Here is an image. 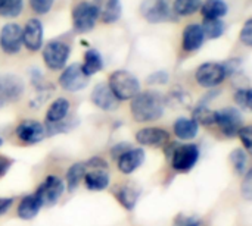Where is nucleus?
<instances>
[{"label": "nucleus", "instance_id": "f257e3e1", "mask_svg": "<svg viewBox=\"0 0 252 226\" xmlns=\"http://www.w3.org/2000/svg\"><path fill=\"white\" fill-rule=\"evenodd\" d=\"M165 97L159 91H143L131 99V115L137 122H152L159 119L165 110Z\"/></svg>", "mask_w": 252, "mask_h": 226}, {"label": "nucleus", "instance_id": "f03ea898", "mask_svg": "<svg viewBox=\"0 0 252 226\" xmlns=\"http://www.w3.org/2000/svg\"><path fill=\"white\" fill-rule=\"evenodd\" d=\"M108 85L114 96L121 100H131L134 96L140 93V82L139 79L128 71L118 69L109 75Z\"/></svg>", "mask_w": 252, "mask_h": 226}, {"label": "nucleus", "instance_id": "7ed1b4c3", "mask_svg": "<svg viewBox=\"0 0 252 226\" xmlns=\"http://www.w3.org/2000/svg\"><path fill=\"white\" fill-rule=\"evenodd\" d=\"M41 54H43L44 65L49 69L59 71V69L65 68L66 62L69 59V54H71V49L63 41L53 40V41H49L43 47V53Z\"/></svg>", "mask_w": 252, "mask_h": 226}, {"label": "nucleus", "instance_id": "20e7f679", "mask_svg": "<svg viewBox=\"0 0 252 226\" xmlns=\"http://www.w3.org/2000/svg\"><path fill=\"white\" fill-rule=\"evenodd\" d=\"M97 22V12L93 3L80 1L72 9V26L75 32L86 34L90 32Z\"/></svg>", "mask_w": 252, "mask_h": 226}, {"label": "nucleus", "instance_id": "39448f33", "mask_svg": "<svg viewBox=\"0 0 252 226\" xmlns=\"http://www.w3.org/2000/svg\"><path fill=\"white\" fill-rule=\"evenodd\" d=\"M63 191H65L63 181L55 175H50L40 184V187L37 188L35 197L38 199L41 207H52L59 201Z\"/></svg>", "mask_w": 252, "mask_h": 226}, {"label": "nucleus", "instance_id": "423d86ee", "mask_svg": "<svg viewBox=\"0 0 252 226\" xmlns=\"http://www.w3.org/2000/svg\"><path fill=\"white\" fill-rule=\"evenodd\" d=\"M199 159V149L195 144H183V146H176L173 149L170 162L174 171L177 172H189Z\"/></svg>", "mask_w": 252, "mask_h": 226}, {"label": "nucleus", "instance_id": "0eeeda50", "mask_svg": "<svg viewBox=\"0 0 252 226\" xmlns=\"http://www.w3.org/2000/svg\"><path fill=\"white\" fill-rule=\"evenodd\" d=\"M214 125H219L227 138H233L242 128V115L235 107H224L214 112Z\"/></svg>", "mask_w": 252, "mask_h": 226}, {"label": "nucleus", "instance_id": "6e6552de", "mask_svg": "<svg viewBox=\"0 0 252 226\" xmlns=\"http://www.w3.org/2000/svg\"><path fill=\"white\" fill-rule=\"evenodd\" d=\"M226 71L223 63H216V62H207L202 63L195 74V78L198 84L204 88H214L219 87L224 78H226Z\"/></svg>", "mask_w": 252, "mask_h": 226}, {"label": "nucleus", "instance_id": "1a4fd4ad", "mask_svg": "<svg viewBox=\"0 0 252 226\" xmlns=\"http://www.w3.org/2000/svg\"><path fill=\"white\" fill-rule=\"evenodd\" d=\"M24 94V82L13 74L0 75V109L6 104L18 101Z\"/></svg>", "mask_w": 252, "mask_h": 226}, {"label": "nucleus", "instance_id": "9d476101", "mask_svg": "<svg viewBox=\"0 0 252 226\" xmlns=\"http://www.w3.org/2000/svg\"><path fill=\"white\" fill-rule=\"evenodd\" d=\"M89 76L84 74L81 65L78 63H72L69 66H66L63 69V72L59 76V85L69 91V93H75V91H81L87 87L89 84Z\"/></svg>", "mask_w": 252, "mask_h": 226}, {"label": "nucleus", "instance_id": "9b49d317", "mask_svg": "<svg viewBox=\"0 0 252 226\" xmlns=\"http://www.w3.org/2000/svg\"><path fill=\"white\" fill-rule=\"evenodd\" d=\"M22 28L15 24L9 22L3 25L0 31V47L6 54H16L22 49Z\"/></svg>", "mask_w": 252, "mask_h": 226}, {"label": "nucleus", "instance_id": "f8f14e48", "mask_svg": "<svg viewBox=\"0 0 252 226\" xmlns=\"http://www.w3.org/2000/svg\"><path fill=\"white\" fill-rule=\"evenodd\" d=\"M142 16L151 24H159L170 19L171 7L167 0H143L140 3Z\"/></svg>", "mask_w": 252, "mask_h": 226}, {"label": "nucleus", "instance_id": "ddd939ff", "mask_svg": "<svg viewBox=\"0 0 252 226\" xmlns=\"http://www.w3.org/2000/svg\"><path fill=\"white\" fill-rule=\"evenodd\" d=\"M43 24L40 19H30L22 29V44L30 51H38L43 46Z\"/></svg>", "mask_w": 252, "mask_h": 226}, {"label": "nucleus", "instance_id": "4468645a", "mask_svg": "<svg viewBox=\"0 0 252 226\" xmlns=\"http://www.w3.org/2000/svg\"><path fill=\"white\" fill-rule=\"evenodd\" d=\"M16 137L22 141V143H27V144H35V143H40L44 135H46V129L44 126L37 122V121H32V119H28V121H22L18 126H16Z\"/></svg>", "mask_w": 252, "mask_h": 226}, {"label": "nucleus", "instance_id": "2eb2a0df", "mask_svg": "<svg viewBox=\"0 0 252 226\" xmlns=\"http://www.w3.org/2000/svg\"><path fill=\"white\" fill-rule=\"evenodd\" d=\"M92 101L94 106H97L99 109L106 110V112L115 110L120 104V100L114 96V93L111 91V88L106 82H100L93 88Z\"/></svg>", "mask_w": 252, "mask_h": 226}, {"label": "nucleus", "instance_id": "dca6fc26", "mask_svg": "<svg viewBox=\"0 0 252 226\" xmlns=\"http://www.w3.org/2000/svg\"><path fill=\"white\" fill-rule=\"evenodd\" d=\"M136 140L142 146L148 147H162L170 141V134L162 128H143L137 131Z\"/></svg>", "mask_w": 252, "mask_h": 226}, {"label": "nucleus", "instance_id": "f3484780", "mask_svg": "<svg viewBox=\"0 0 252 226\" xmlns=\"http://www.w3.org/2000/svg\"><path fill=\"white\" fill-rule=\"evenodd\" d=\"M93 6L97 12V19L103 24H114L121 18V1L120 0H94Z\"/></svg>", "mask_w": 252, "mask_h": 226}, {"label": "nucleus", "instance_id": "a211bd4d", "mask_svg": "<svg viewBox=\"0 0 252 226\" xmlns=\"http://www.w3.org/2000/svg\"><path fill=\"white\" fill-rule=\"evenodd\" d=\"M145 160V151L142 149H128L124 154L120 156L118 162V169L128 175L131 172H134L137 168H140V165Z\"/></svg>", "mask_w": 252, "mask_h": 226}, {"label": "nucleus", "instance_id": "6ab92c4d", "mask_svg": "<svg viewBox=\"0 0 252 226\" xmlns=\"http://www.w3.org/2000/svg\"><path fill=\"white\" fill-rule=\"evenodd\" d=\"M205 35L199 24H190L183 31L182 46L186 51H196L204 44Z\"/></svg>", "mask_w": 252, "mask_h": 226}, {"label": "nucleus", "instance_id": "aec40b11", "mask_svg": "<svg viewBox=\"0 0 252 226\" xmlns=\"http://www.w3.org/2000/svg\"><path fill=\"white\" fill-rule=\"evenodd\" d=\"M83 179L86 182V187L92 191H103L109 185L108 169H87Z\"/></svg>", "mask_w": 252, "mask_h": 226}, {"label": "nucleus", "instance_id": "412c9836", "mask_svg": "<svg viewBox=\"0 0 252 226\" xmlns=\"http://www.w3.org/2000/svg\"><path fill=\"white\" fill-rule=\"evenodd\" d=\"M115 196L127 210H133L139 200L140 190L133 182H126L115 188Z\"/></svg>", "mask_w": 252, "mask_h": 226}, {"label": "nucleus", "instance_id": "4be33fe9", "mask_svg": "<svg viewBox=\"0 0 252 226\" xmlns=\"http://www.w3.org/2000/svg\"><path fill=\"white\" fill-rule=\"evenodd\" d=\"M69 101L63 97L56 99L47 109L46 113V124H58L65 121V118L69 113Z\"/></svg>", "mask_w": 252, "mask_h": 226}, {"label": "nucleus", "instance_id": "5701e85b", "mask_svg": "<svg viewBox=\"0 0 252 226\" xmlns=\"http://www.w3.org/2000/svg\"><path fill=\"white\" fill-rule=\"evenodd\" d=\"M199 125L190 118H179L174 122V134L180 140H193L198 135Z\"/></svg>", "mask_w": 252, "mask_h": 226}, {"label": "nucleus", "instance_id": "b1692460", "mask_svg": "<svg viewBox=\"0 0 252 226\" xmlns=\"http://www.w3.org/2000/svg\"><path fill=\"white\" fill-rule=\"evenodd\" d=\"M41 204L38 201V199L35 197V194L31 196H25L18 206V216L24 221H30L32 218L37 216V213L40 212Z\"/></svg>", "mask_w": 252, "mask_h": 226}, {"label": "nucleus", "instance_id": "393cba45", "mask_svg": "<svg viewBox=\"0 0 252 226\" xmlns=\"http://www.w3.org/2000/svg\"><path fill=\"white\" fill-rule=\"evenodd\" d=\"M199 9L205 19H221L227 13V3L224 0H207Z\"/></svg>", "mask_w": 252, "mask_h": 226}, {"label": "nucleus", "instance_id": "a878e982", "mask_svg": "<svg viewBox=\"0 0 252 226\" xmlns=\"http://www.w3.org/2000/svg\"><path fill=\"white\" fill-rule=\"evenodd\" d=\"M84 74L87 76H92L94 74H97L99 71H102L103 68V60H102V56L97 50L94 49H90L86 51L84 54V63L81 65Z\"/></svg>", "mask_w": 252, "mask_h": 226}, {"label": "nucleus", "instance_id": "bb28decb", "mask_svg": "<svg viewBox=\"0 0 252 226\" xmlns=\"http://www.w3.org/2000/svg\"><path fill=\"white\" fill-rule=\"evenodd\" d=\"M87 172V166H86V162H78V163H74L68 172H66V187H68V191L72 193L77 190V187L80 185V182L83 181L84 175Z\"/></svg>", "mask_w": 252, "mask_h": 226}, {"label": "nucleus", "instance_id": "cd10ccee", "mask_svg": "<svg viewBox=\"0 0 252 226\" xmlns=\"http://www.w3.org/2000/svg\"><path fill=\"white\" fill-rule=\"evenodd\" d=\"M204 35L210 40H216L224 34L226 25L221 19H204V24L201 25Z\"/></svg>", "mask_w": 252, "mask_h": 226}, {"label": "nucleus", "instance_id": "c85d7f7f", "mask_svg": "<svg viewBox=\"0 0 252 226\" xmlns=\"http://www.w3.org/2000/svg\"><path fill=\"white\" fill-rule=\"evenodd\" d=\"M24 0H0V16L16 18L22 13Z\"/></svg>", "mask_w": 252, "mask_h": 226}, {"label": "nucleus", "instance_id": "c756f323", "mask_svg": "<svg viewBox=\"0 0 252 226\" xmlns=\"http://www.w3.org/2000/svg\"><path fill=\"white\" fill-rule=\"evenodd\" d=\"M202 4V0H174L173 9L180 16H189L195 13Z\"/></svg>", "mask_w": 252, "mask_h": 226}, {"label": "nucleus", "instance_id": "7c9ffc66", "mask_svg": "<svg viewBox=\"0 0 252 226\" xmlns=\"http://www.w3.org/2000/svg\"><path fill=\"white\" fill-rule=\"evenodd\" d=\"M165 104H170V106L179 107V109H186L190 104V97L185 90L177 88L170 93L168 99H165Z\"/></svg>", "mask_w": 252, "mask_h": 226}, {"label": "nucleus", "instance_id": "2f4dec72", "mask_svg": "<svg viewBox=\"0 0 252 226\" xmlns=\"http://www.w3.org/2000/svg\"><path fill=\"white\" fill-rule=\"evenodd\" d=\"M192 119H193L198 125L211 126V125H214V112H213L210 107H207L205 104H199V106L193 110Z\"/></svg>", "mask_w": 252, "mask_h": 226}, {"label": "nucleus", "instance_id": "473e14b6", "mask_svg": "<svg viewBox=\"0 0 252 226\" xmlns=\"http://www.w3.org/2000/svg\"><path fill=\"white\" fill-rule=\"evenodd\" d=\"M230 162H232L235 171L242 175L247 169V165H248V156L242 149H236L230 154Z\"/></svg>", "mask_w": 252, "mask_h": 226}, {"label": "nucleus", "instance_id": "72a5a7b5", "mask_svg": "<svg viewBox=\"0 0 252 226\" xmlns=\"http://www.w3.org/2000/svg\"><path fill=\"white\" fill-rule=\"evenodd\" d=\"M235 101H236L238 106H241L242 109H251L252 91L250 88H241V90H238L236 94H235Z\"/></svg>", "mask_w": 252, "mask_h": 226}, {"label": "nucleus", "instance_id": "f704fd0d", "mask_svg": "<svg viewBox=\"0 0 252 226\" xmlns=\"http://www.w3.org/2000/svg\"><path fill=\"white\" fill-rule=\"evenodd\" d=\"M173 226H207V224L196 216H189V215H179L174 221Z\"/></svg>", "mask_w": 252, "mask_h": 226}, {"label": "nucleus", "instance_id": "c9c22d12", "mask_svg": "<svg viewBox=\"0 0 252 226\" xmlns=\"http://www.w3.org/2000/svg\"><path fill=\"white\" fill-rule=\"evenodd\" d=\"M53 1H55V0H30V6H31V9H32L35 13L44 15V13H47V12L52 9Z\"/></svg>", "mask_w": 252, "mask_h": 226}, {"label": "nucleus", "instance_id": "e433bc0d", "mask_svg": "<svg viewBox=\"0 0 252 226\" xmlns=\"http://www.w3.org/2000/svg\"><path fill=\"white\" fill-rule=\"evenodd\" d=\"M238 135L244 144V147L250 151L252 149V129L251 126H242L239 131H238Z\"/></svg>", "mask_w": 252, "mask_h": 226}, {"label": "nucleus", "instance_id": "4c0bfd02", "mask_svg": "<svg viewBox=\"0 0 252 226\" xmlns=\"http://www.w3.org/2000/svg\"><path fill=\"white\" fill-rule=\"evenodd\" d=\"M241 41L251 47L252 46V21L251 19H247V22L244 24L242 29H241Z\"/></svg>", "mask_w": 252, "mask_h": 226}, {"label": "nucleus", "instance_id": "58836bf2", "mask_svg": "<svg viewBox=\"0 0 252 226\" xmlns=\"http://www.w3.org/2000/svg\"><path fill=\"white\" fill-rule=\"evenodd\" d=\"M146 82L151 84V85H162V84L168 82V74L164 72V71L154 72L152 75H149V78L146 79Z\"/></svg>", "mask_w": 252, "mask_h": 226}, {"label": "nucleus", "instance_id": "ea45409f", "mask_svg": "<svg viewBox=\"0 0 252 226\" xmlns=\"http://www.w3.org/2000/svg\"><path fill=\"white\" fill-rule=\"evenodd\" d=\"M242 194L247 200H251L252 196V172L248 171L247 176H245V181L242 184Z\"/></svg>", "mask_w": 252, "mask_h": 226}, {"label": "nucleus", "instance_id": "a19ab883", "mask_svg": "<svg viewBox=\"0 0 252 226\" xmlns=\"http://www.w3.org/2000/svg\"><path fill=\"white\" fill-rule=\"evenodd\" d=\"M128 149H131V147H130V144H127V143H120V144H117V146H114V147H112L111 154H112V157H114L115 160H118V159H120V156H121V154H124Z\"/></svg>", "mask_w": 252, "mask_h": 226}, {"label": "nucleus", "instance_id": "79ce46f5", "mask_svg": "<svg viewBox=\"0 0 252 226\" xmlns=\"http://www.w3.org/2000/svg\"><path fill=\"white\" fill-rule=\"evenodd\" d=\"M12 165H13V159L6 157V156H0V178L7 174V171L10 169Z\"/></svg>", "mask_w": 252, "mask_h": 226}, {"label": "nucleus", "instance_id": "37998d69", "mask_svg": "<svg viewBox=\"0 0 252 226\" xmlns=\"http://www.w3.org/2000/svg\"><path fill=\"white\" fill-rule=\"evenodd\" d=\"M12 204H13L12 197H0V216H3L6 212H9Z\"/></svg>", "mask_w": 252, "mask_h": 226}, {"label": "nucleus", "instance_id": "c03bdc74", "mask_svg": "<svg viewBox=\"0 0 252 226\" xmlns=\"http://www.w3.org/2000/svg\"><path fill=\"white\" fill-rule=\"evenodd\" d=\"M1 144H3V140H1V137H0V147H1Z\"/></svg>", "mask_w": 252, "mask_h": 226}]
</instances>
